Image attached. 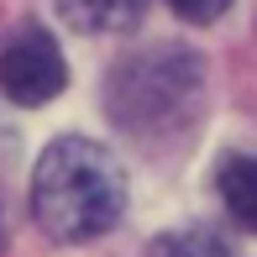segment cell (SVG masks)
<instances>
[{"label": "cell", "mask_w": 257, "mask_h": 257, "mask_svg": "<svg viewBox=\"0 0 257 257\" xmlns=\"http://www.w3.org/2000/svg\"><path fill=\"white\" fill-rule=\"evenodd\" d=\"M220 194H226V210L236 215V226H257V163L231 153L220 163Z\"/></svg>", "instance_id": "5b68a950"}, {"label": "cell", "mask_w": 257, "mask_h": 257, "mask_svg": "<svg viewBox=\"0 0 257 257\" xmlns=\"http://www.w3.org/2000/svg\"><path fill=\"white\" fill-rule=\"evenodd\" d=\"M153 257H236V252L210 231H173V236L153 241Z\"/></svg>", "instance_id": "8992f818"}, {"label": "cell", "mask_w": 257, "mask_h": 257, "mask_svg": "<svg viewBox=\"0 0 257 257\" xmlns=\"http://www.w3.org/2000/svg\"><path fill=\"white\" fill-rule=\"evenodd\" d=\"M126 210L121 163L89 137H58L32 173V215L53 241H95Z\"/></svg>", "instance_id": "6da1fadb"}, {"label": "cell", "mask_w": 257, "mask_h": 257, "mask_svg": "<svg viewBox=\"0 0 257 257\" xmlns=\"http://www.w3.org/2000/svg\"><path fill=\"white\" fill-rule=\"evenodd\" d=\"M58 11L74 32H132L147 0H58Z\"/></svg>", "instance_id": "277c9868"}, {"label": "cell", "mask_w": 257, "mask_h": 257, "mask_svg": "<svg viewBox=\"0 0 257 257\" xmlns=\"http://www.w3.org/2000/svg\"><path fill=\"white\" fill-rule=\"evenodd\" d=\"M63 84H68V68H63V53H58V42L48 32L27 27L6 42V53H0V89H6V100L48 105V100L63 95Z\"/></svg>", "instance_id": "3957f363"}, {"label": "cell", "mask_w": 257, "mask_h": 257, "mask_svg": "<svg viewBox=\"0 0 257 257\" xmlns=\"http://www.w3.org/2000/svg\"><path fill=\"white\" fill-rule=\"evenodd\" d=\"M205 100V68L189 48H147L115 63L105 105L126 137L142 142H173L194 126Z\"/></svg>", "instance_id": "7a4b0ae2"}, {"label": "cell", "mask_w": 257, "mask_h": 257, "mask_svg": "<svg viewBox=\"0 0 257 257\" xmlns=\"http://www.w3.org/2000/svg\"><path fill=\"white\" fill-rule=\"evenodd\" d=\"M168 6L179 11V16H189V21H215L231 0H168Z\"/></svg>", "instance_id": "52a82bcc"}]
</instances>
